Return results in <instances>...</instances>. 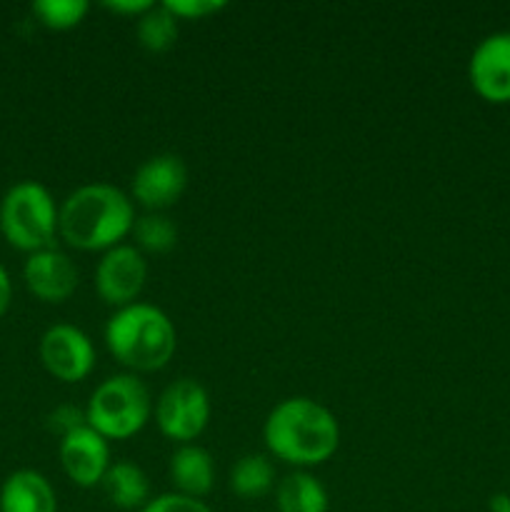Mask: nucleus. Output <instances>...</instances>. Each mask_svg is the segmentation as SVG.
Returning a JSON list of instances; mask_svg holds the SVG:
<instances>
[{
  "instance_id": "f257e3e1",
  "label": "nucleus",
  "mask_w": 510,
  "mask_h": 512,
  "mask_svg": "<svg viewBox=\"0 0 510 512\" xmlns=\"http://www.w3.org/2000/svg\"><path fill=\"white\" fill-rule=\"evenodd\" d=\"M270 455L295 468L323 465L340 445V425L325 405L313 398H288L275 405L263 425Z\"/></svg>"
},
{
  "instance_id": "f03ea898",
  "label": "nucleus",
  "mask_w": 510,
  "mask_h": 512,
  "mask_svg": "<svg viewBox=\"0 0 510 512\" xmlns=\"http://www.w3.org/2000/svg\"><path fill=\"white\" fill-rule=\"evenodd\" d=\"M135 208L128 193L108 183L73 190L58 210V233L75 250H110L133 233Z\"/></svg>"
},
{
  "instance_id": "7ed1b4c3",
  "label": "nucleus",
  "mask_w": 510,
  "mask_h": 512,
  "mask_svg": "<svg viewBox=\"0 0 510 512\" xmlns=\"http://www.w3.org/2000/svg\"><path fill=\"white\" fill-rule=\"evenodd\" d=\"M105 345L110 355L133 373H155L170 363L178 348V335L163 310L150 303H133L110 315Z\"/></svg>"
},
{
  "instance_id": "20e7f679",
  "label": "nucleus",
  "mask_w": 510,
  "mask_h": 512,
  "mask_svg": "<svg viewBox=\"0 0 510 512\" xmlns=\"http://www.w3.org/2000/svg\"><path fill=\"white\" fill-rule=\"evenodd\" d=\"M153 400L138 375H110L90 395L85 420L105 440H125L145 428Z\"/></svg>"
},
{
  "instance_id": "39448f33",
  "label": "nucleus",
  "mask_w": 510,
  "mask_h": 512,
  "mask_svg": "<svg viewBox=\"0 0 510 512\" xmlns=\"http://www.w3.org/2000/svg\"><path fill=\"white\" fill-rule=\"evenodd\" d=\"M0 233L25 253L53 248L58 233V208L48 188L35 180L13 185L0 203Z\"/></svg>"
},
{
  "instance_id": "423d86ee",
  "label": "nucleus",
  "mask_w": 510,
  "mask_h": 512,
  "mask_svg": "<svg viewBox=\"0 0 510 512\" xmlns=\"http://www.w3.org/2000/svg\"><path fill=\"white\" fill-rule=\"evenodd\" d=\"M210 420V398L193 378L173 380L155 403V423L168 440L188 445L198 438Z\"/></svg>"
},
{
  "instance_id": "0eeeda50",
  "label": "nucleus",
  "mask_w": 510,
  "mask_h": 512,
  "mask_svg": "<svg viewBox=\"0 0 510 512\" xmlns=\"http://www.w3.org/2000/svg\"><path fill=\"white\" fill-rule=\"evenodd\" d=\"M40 360L55 380L80 383L95 365V348L88 335L68 323L50 325L40 338Z\"/></svg>"
},
{
  "instance_id": "6e6552de",
  "label": "nucleus",
  "mask_w": 510,
  "mask_h": 512,
  "mask_svg": "<svg viewBox=\"0 0 510 512\" xmlns=\"http://www.w3.org/2000/svg\"><path fill=\"white\" fill-rule=\"evenodd\" d=\"M188 185V168L175 153H160L145 160L130 180V200L150 213L170 208L180 200Z\"/></svg>"
},
{
  "instance_id": "1a4fd4ad",
  "label": "nucleus",
  "mask_w": 510,
  "mask_h": 512,
  "mask_svg": "<svg viewBox=\"0 0 510 512\" xmlns=\"http://www.w3.org/2000/svg\"><path fill=\"white\" fill-rule=\"evenodd\" d=\"M148 278V263L135 245L105 250L95 268V290L113 308L133 305Z\"/></svg>"
},
{
  "instance_id": "9d476101",
  "label": "nucleus",
  "mask_w": 510,
  "mask_h": 512,
  "mask_svg": "<svg viewBox=\"0 0 510 512\" xmlns=\"http://www.w3.org/2000/svg\"><path fill=\"white\" fill-rule=\"evenodd\" d=\"M468 78L475 93L488 103H510V30L488 35L475 45Z\"/></svg>"
},
{
  "instance_id": "9b49d317",
  "label": "nucleus",
  "mask_w": 510,
  "mask_h": 512,
  "mask_svg": "<svg viewBox=\"0 0 510 512\" xmlns=\"http://www.w3.org/2000/svg\"><path fill=\"white\" fill-rule=\"evenodd\" d=\"M60 465L70 483L78 488H95L103 483L110 468L108 440L95 433L90 425L73 430L70 435L60 438Z\"/></svg>"
},
{
  "instance_id": "f8f14e48",
  "label": "nucleus",
  "mask_w": 510,
  "mask_h": 512,
  "mask_svg": "<svg viewBox=\"0 0 510 512\" xmlns=\"http://www.w3.org/2000/svg\"><path fill=\"white\" fill-rule=\"evenodd\" d=\"M23 278L30 293L43 303H63L78 288V268L55 245L30 253V258L25 260Z\"/></svg>"
},
{
  "instance_id": "ddd939ff",
  "label": "nucleus",
  "mask_w": 510,
  "mask_h": 512,
  "mask_svg": "<svg viewBox=\"0 0 510 512\" xmlns=\"http://www.w3.org/2000/svg\"><path fill=\"white\" fill-rule=\"evenodd\" d=\"M170 483L175 493L188 495V498H205L215 485V463L213 455L200 445H180L170 455Z\"/></svg>"
},
{
  "instance_id": "4468645a",
  "label": "nucleus",
  "mask_w": 510,
  "mask_h": 512,
  "mask_svg": "<svg viewBox=\"0 0 510 512\" xmlns=\"http://www.w3.org/2000/svg\"><path fill=\"white\" fill-rule=\"evenodd\" d=\"M0 512H58L53 485L35 470H18L0 488Z\"/></svg>"
},
{
  "instance_id": "2eb2a0df",
  "label": "nucleus",
  "mask_w": 510,
  "mask_h": 512,
  "mask_svg": "<svg viewBox=\"0 0 510 512\" xmlns=\"http://www.w3.org/2000/svg\"><path fill=\"white\" fill-rule=\"evenodd\" d=\"M100 488H103L110 505H115L118 510H143L150 503L148 475L130 460L110 463Z\"/></svg>"
},
{
  "instance_id": "dca6fc26",
  "label": "nucleus",
  "mask_w": 510,
  "mask_h": 512,
  "mask_svg": "<svg viewBox=\"0 0 510 512\" xmlns=\"http://www.w3.org/2000/svg\"><path fill=\"white\" fill-rule=\"evenodd\" d=\"M275 505L278 512H328V493L315 475L295 470L275 485Z\"/></svg>"
},
{
  "instance_id": "f3484780",
  "label": "nucleus",
  "mask_w": 510,
  "mask_h": 512,
  "mask_svg": "<svg viewBox=\"0 0 510 512\" xmlns=\"http://www.w3.org/2000/svg\"><path fill=\"white\" fill-rule=\"evenodd\" d=\"M275 488V468L265 455L248 453L230 468V490L238 498L255 500Z\"/></svg>"
},
{
  "instance_id": "a211bd4d",
  "label": "nucleus",
  "mask_w": 510,
  "mask_h": 512,
  "mask_svg": "<svg viewBox=\"0 0 510 512\" xmlns=\"http://www.w3.org/2000/svg\"><path fill=\"white\" fill-rule=\"evenodd\" d=\"M178 23L180 20L165 8L163 3L153 5L148 13H143L135 23V35L138 43L143 45L148 53H165L178 40Z\"/></svg>"
},
{
  "instance_id": "6ab92c4d",
  "label": "nucleus",
  "mask_w": 510,
  "mask_h": 512,
  "mask_svg": "<svg viewBox=\"0 0 510 512\" xmlns=\"http://www.w3.org/2000/svg\"><path fill=\"white\" fill-rule=\"evenodd\" d=\"M133 235H135V248L140 253H153V255H163L170 253L178 243V228H175L173 220L163 213H148L143 218H135L133 225Z\"/></svg>"
},
{
  "instance_id": "aec40b11",
  "label": "nucleus",
  "mask_w": 510,
  "mask_h": 512,
  "mask_svg": "<svg viewBox=\"0 0 510 512\" xmlns=\"http://www.w3.org/2000/svg\"><path fill=\"white\" fill-rule=\"evenodd\" d=\"M90 5L85 0H38L33 3V13L45 28L70 30L85 18Z\"/></svg>"
},
{
  "instance_id": "412c9836",
  "label": "nucleus",
  "mask_w": 510,
  "mask_h": 512,
  "mask_svg": "<svg viewBox=\"0 0 510 512\" xmlns=\"http://www.w3.org/2000/svg\"><path fill=\"white\" fill-rule=\"evenodd\" d=\"M165 8L178 20H200L220 13L225 8L223 0H165Z\"/></svg>"
},
{
  "instance_id": "4be33fe9",
  "label": "nucleus",
  "mask_w": 510,
  "mask_h": 512,
  "mask_svg": "<svg viewBox=\"0 0 510 512\" xmlns=\"http://www.w3.org/2000/svg\"><path fill=\"white\" fill-rule=\"evenodd\" d=\"M140 512H213V510L198 498H188V495H180V493H163L158 495V498H150V503Z\"/></svg>"
},
{
  "instance_id": "5701e85b",
  "label": "nucleus",
  "mask_w": 510,
  "mask_h": 512,
  "mask_svg": "<svg viewBox=\"0 0 510 512\" xmlns=\"http://www.w3.org/2000/svg\"><path fill=\"white\" fill-rule=\"evenodd\" d=\"M83 425H88L85 410L75 408V405H60V408H55L53 413L48 415V428L53 430V433H58L60 438L70 435L73 430L83 428Z\"/></svg>"
},
{
  "instance_id": "b1692460",
  "label": "nucleus",
  "mask_w": 510,
  "mask_h": 512,
  "mask_svg": "<svg viewBox=\"0 0 510 512\" xmlns=\"http://www.w3.org/2000/svg\"><path fill=\"white\" fill-rule=\"evenodd\" d=\"M153 5L155 3H150V0H115V3H105V8L113 10V13L135 15V18H140V15L148 13Z\"/></svg>"
},
{
  "instance_id": "393cba45",
  "label": "nucleus",
  "mask_w": 510,
  "mask_h": 512,
  "mask_svg": "<svg viewBox=\"0 0 510 512\" xmlns=\"http://www.w3.org/2000/svg\"><path fill=\"white\" fill-rule=\"evenodd\" d=\"M10 295H13V285H10V275H8V270H5L3 265H0V318H3L5 310H8Z\"/></svg>"
},
{
  "instance_id": "a878e982",
  "label": "nucleus",
  "mask_w": 510,
  "mask_h": 512,
  "mask_svg": "<svg viewBox=\"0 0 510 512\" xmlns=\"http://www.w3.org/2000/svg\"><path fill=\"white\" fill-rule=\"evenodd\" d=\"M490 512H510V495H493L490 498Z\"/></svg>"
}]
</instances>
